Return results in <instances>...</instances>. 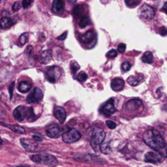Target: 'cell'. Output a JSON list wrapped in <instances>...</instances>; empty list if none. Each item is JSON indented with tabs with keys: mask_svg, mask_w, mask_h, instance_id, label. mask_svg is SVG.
Returning a JSON list of instances; mask_svg holds the SVG:
<instances>
[{
	"mask_svg": "<svg viewBox=\"0 0 167 167\" xmlns=\"http://www.w3.org/2000/svg\"><path fill=\"white\" fill-rule=\"evenodd\" d=\"M95 38V34L93 30H89L80 36V40L84 44H89Z\"/></svg>",
	"mask_w": 167,
	"mask_h": 167,
	"instance_id": "cell-14",
	"label": "cell"
},
{
	"mask_svg": "<svg viewBox=\"0 0 167 167\" xmlns=\"http://www.w3.org/2000/svg\"><path fill=\"white\" fill-rule=\"evenodd\" d=\"M54 114H55V117L57 118V120L60 123L65 122V121L66 119V112L64 108L60 107V106L55 108Z\"/></svg>",
	"mask_w": 167,
	"mask_h": 167,
	"instance_id": "cell-16",
	"label": "cell"
},
{
	"mask_svg": "<svg viewBox=\"0 0 167 167\" xmlns=\"http://www.w3.org/2000/svg\"><path fill=\"white\" fill-rule=\"evenodd\" d=\"M13 25V21L9 17H3L0 20V27L2 29H8Z\"/></svg>",
	"mask_w": 167,
	"mask_h": 167,
	"instance_id": "cell-22",
	"label": "cell"
},
{
	"mask_svg": "<svg viewBox=\"0 0 167 167\" xmlns=\"http://www.w3.org/2000/svg\"><path fill=\"white\" fill-rule=\"evenodd\" d=\"M33 139H34L35 142H41V141H42V139L38 135H33Z\"/></svg>",
	"mask_w": 167,
	"mask_h": 167,
	"instance_id": "cell-41",
	"label": "cell"
},
{
	"mask_svg": "<svg viewBox=\"0 0 167 167\" xmlns=\"http://www.w3.org/2000/svg\"><path fill=\"white\" fill-rule=\"evenodd\" d=\"M30 159L33 162H36V163H41L42 162V157H41V154H37V155H33L30 157Z\"/></svg>",
	"mask_w": 167,
	"mask_h": 167,
	"instance_id": "cell-32",
	"label": "cell"
},
{
	"mask_svg": "<svg viewBox=\"0 0 167 167\" xmlns=\"http://www.w3.org/2000/svg\"><path fill=\"white\" fill-rule=\"evenodd\" d=\"M144 161L146 162H149V163L158 164V163H161L163 161V157L157 152H149L144 157Z\"/></svg>",
	"mask_w": 167,
	"mask_h": 167,
	"instance_id": "cell-10",
	"label": "cell"
},
{
	"mask_svg": "<svg viewBox=\"0 0 167 167\" xmlns=\"http://www.w3.org/2000/svg\"><path fill=\"white\" fill-rule=\"evenodd\" d=\"M139 14L143 18L146 19V20H151L155 16V9L152 7L148 4H144L140 8H139Z\"/></svg>",
	"mask_w": 167,
	"mask_h": 167,
	"instance_id": "cell-7",
	"label": "cell"
},
{
	"mask_svg": "<svg viewBox=\"0 0 167 167\" xmlns=\"http://www.w3.org/2000/svg\"><path fill=\"white\" fill-rule=\"evenodd\" d=\"M73 15L75 16V17L78 18L79 20L84 17V16H86V8H85V7L83 5H81V4L75 6L73 8Z\"/></svg>",
	"mask_w": 167,
	"mask_h": 167,
	"instance_id": "cell-19",
	"label": "cell"
},
{
	"mask_svg": "<svg viewBox=\"0 0 167 167\" xmlns=\"http://www.w3.org/2000/svg\"><path fill=\"white\" fill-rule=\"evenodd\" d=\"M144 143L157 152L162 157H167V144L159 131L148 130L143 135Z\"/></svg>",
	"mask_w": 167,
	"mask_h": 167,
	"instance_id": "cell-1",
	"label": "cell"
},
{
	"mask_svg": "<svg viewBox=\"0 0 167 167\" xmlns=\"http://www.w3.org/2000/svg\"><path fill=\"white\" fill-rule=\"evenodd\" d=\"M105 132L102 129L95 128L94 131H92V136H91V141H92V146L95 147L100 146V144L105 141Z\"/></svg>",
	"mask_w": 167,
	"mask_h": 167,
	"instance_id": "cell-3",
	"label": "cell"
},
{
	"mask_svg": "<svg viewBox=\"0 0 167 167\" xmlns=\"http://www.w3.org/2000/svg\"><path fill=\"white\" fill-rule=\"evenodd\" d=\"M81 138V134L75 129H70L62 135L63 141L66 144H73Z\"/></svg>",
	"mask_w": 167,
	"mask_h": 167,
	"instance_id": "cell-5",
	"label": "cell"
},
{
	"mask_svg": "<svg viewBox=\"0 0 167 167\" xmlns=\"http://www.w3.org/2000/svg\"><path fill=\"white\" fill-rule=\"evenodd\" d=\"M67 32H65V33H63L60 36H59L57 38V39L59 40H65L66 38V37H67Z\"/></svg>",
	"mask_w": 167,
	"mask_h": 167,
	"instance_id": "cell-40",
	"label": "cell"
},
{
	"mask_svg": "<svg viewBox=\"0 0 167 167\" xmlns=\"http://www.w3.org/2000/svg\"><path fill=\"white\" fill-rule=\"evenodd\" d=\"M144 80V76L143 74H141V73H137L135 75L131 76V77H129L127 78V82L130 85L133 86H138L139 84L141 83Z\"/></svg>",
	"mask_w": 167,
	"mask_h": 167,
	"instance_id": "cell-15",
	"label": "cell"
},
{
	"mask_svg": "<svg viewBox=\"0 0 167 167\" xmlns=\"http://www.w3.org/2000/svg\"><path fill=\"white\" fill-rule=\"evenodd\" d=\"M41 57H42L41 60L42 64L47 65L52 60V52L50 50H45L41 54Z\"/></svg>",
	"mask_w": 167,
	"mask_h": 167,
	"instance_id": "cell-21",
	"label": "cell"
},
{
	"mask_svg": "<svg viewBox=\"0 0 167 167\" xmlns=\"http://www.w3.org/2000/svg\"><path fill=\"white\" fill-rule=\"evenodd\" d=\"M14 82L11 84L10 86H9V93H10V99L12 98V95H13V89H14Z\"/></svg>",
	"mask_w": 167,
	"mask_h": 167,
	"instance_id": "cell-39",
	"label": "cell"
},
{
	"mask_svg": "<svg viewBox=\"0 0 167 167\" xmlns=\"http://www.w3.org/2000/svg\"><path fill=\"white\" fill-rule=\"evenodd\" d=\"M142 61L147 64H152L153 62V55L151 52H146L142 56Z\"/></svg>",
	"mask_w": 167,
	"mask_h": 167,
	"instance_id": "cell-24",
	"label": "cell"
},
{
	"mask_svg": "<svg viewBox=\"0 0 167 167\" xmlns=\"http://www.w3.org/2000/svg\"><path fill=\"white\" fill-rule=\"evenodd\" d=\"M42 98H43V92L42 90L38 87H35L27 96V102L29 104L37 103V102L42 100Z\"/></svg>",
	"mask_w": 167,
	"mask_h": 167,
	"instance_id": "cell-6",
	"label": "cell"
},
{
	"mask_svg": "<svg viewBox=\"0 0 167 167\" xmlns=\"http://www.w3.org/2000/svg\"><path fill=\"white\" fill-rule=\"evenodd\" d=\"M70 68L71 70H72V72H73V73H75L80 68V65H79L76 62V61L73 60V61H72V62L70 63Z\"/></svg>",
	"mask_w": 167,
	"mask_h": 167,
	"instance_id": "cell-28",
	"label": "cell"
},
{
	"mask_svg": "<svg viewBox=\"0 0 167 167\" xmlns=\"http://www.w3.org/2000/svg\"><path fill=\"white\" fill-rule=\"evenodd\" d=\"M13 117L18 122H23L25 120L34 121L36 116L34 114V110L31 107H25V106H18L13 112Z\"/></svg>",
	"mask_w": 167,
	"mask_h": 167,
	"instance_id": "cell-2",
	"label": "cell"
},
{
	"mask_svg": "<svg viewBox=\"0 0 167 167\" xmlns=\"http://www.w3.org/2000/svg\"><path fill=\"white\" fill-rule=\"evenodd\" d=\"M139 3H140V1H134V0H126L125 1V4L128 7H131V8H134V7L139 5Z\"/></svg>",
	"mask_w": 167,
	"mask_h": 167,
	"instance_id": "cell-30",
	"label": "cell"
},
{
	"mask_svg": "<svg viewBox=\"0 0 167 167\" xmlns=\"http://www.w3.org/2000/svg\"><path fill=\"white\" fill-rule=\"evenodd\" d=\"M142 105H143V102L141 101L140 99H132L126 103L125 108L129 111H135V110L138 109Z\"/></svg>",
	"mask_w": 167,
	"mask_h": 167,
	"instance_id": "cell-13",
	"label": "cell"
},
{
	"mask_svg": "<svg viewBox=\"0 0 167 167\" xmlns=\"http://www.w3.org/2000/svg\"><path fill=\"white\" fill-rule=\"evenodd\" d=\"M106 125H107V126L109 129H115L116 128V126H117V125H116V123L114 122H112V121H110V120H108L107 122H106Z\"/></svg>",
	"mask_w": 167,
	"mask_h": 167,
	"instance_id": "cell-34",
	"label": "cell"
},
{
	"mask_svg": "<svg viewBox=\"0 0 167 167\" xmlns=\"http://www.w3.org/2000/svg\"><path fill=\"white\" fill-rule=\"evenodd\" d=\"M162 12H164L167 15V2H165V3L164 6H163L162 8Z\"/></svg>",
	"mask_w": 167,
	"mask_h": 167,
	"instance_id": "cell-42",
	"label": "cell"
},
{
	"mask_svg": "<svg viewBox=\"0 0 167 167\" xmlns=\"http://www.w3.org/2000/svg\"><path fill=\"white\" fill-rule=\"evenodd\" d=\"M125 48H126V46H125V44H124V43H121V44L118 47V52L120 53L125 52Z\"/></svg>",
	"mask_w": 167,
	"mask_h": 167,
	"instance_id": "cell-35",
	"label": "cell"
},
{
	"mask_svg": "<svg viewBox=\"0 0 167 167\" xmlns=\"http://www.w3.org/2000/svg\"><path fill=\"white\" fill-rule=\"evenodd\" d=\"M131 67V64L128 62V61H125V62L122 63L121 68H122V70L123 72H127L128 70H130Z\"/></svg>",
	"mask_w": 167,
	"mask_h": 167,
	"instance_id": "cell-31",
	"label": "cell"
},
{
	"mask_svg": "<svg viewBox=\"0 0 167 167\" xmlns=\"http://www.w3.org/2000/svg\"><path fill=\"white\" fill-rule=\"evenodd\" d=\"M41 157H42V162H41L42 164H44L46 165H47V166L51 167H54L57 165V159L54 156H52V155H50V154H42V155H41Z\"/></svg>",
	"mask_w": 167,
	"mask_h": 167,
	"instance_id": "cell-11",
	"label": "cell"
},
{
	"mask_svg": "<svg viewBox=\"0 0 167 167\" xmlns=\"http://www.w3.org/2000/svg\"><path fill=\"white\" fill-rule=\"evenodd\" d=\"M65 9V3L62 0H55L52 6V11L55 14L61 13Z\"/></svg>",
	"mask_w": 167,
	"mask_h": 167,
	"instance_id": "cell-17",
	"label": "cell"
},
{
	"mask_svg": "<svg viewBox=\"0 0 167 167\" xmlns=\"http://www.w3.org/2000/svg\"><path fill=\"white\" fill-rule=\"evenodd\" d=\"M46 133H47V135L50 138H58L62 134V129L58 125H52V126H50L49 128H47Z\"/></svg>",
	"mask_w": 167,
	"mask_h": 167,
	"instance_id": "cell-12",
	"label": "cell"
},
{
	"mask_svg": "<svg viewBox=\"0 0 167 167\" xmlns=\"http://www.w3.org/2000/svg\"><path fill=\"white\" fill-rule=\"evenodd\" d=\"M118 55V52L116 50H110L109 52L106 54V56L108 58H110V59H112V58H115Z\"/></svg>",
	"mask_w": 167,
	"mask_h": 167,
	"instance_id": "cell-33",
	"label": "cell"
},
{
	"mask_svg": "<svg viewBox=\"0 0 167 167\" xmlns=\"http://www.w3.org/2000/svg\"><path fill=\"white\" fill-rule=\"evenodd\" d=\"M99 149L101 150L102 153L104 154H109L110 153V152H111V149H110L109 142H105V141H104V142L100 144Z\"/></svg>",
	"mask_w": 167,
	"mask_h": 167,
	"instance_id": "cell-25",
	"label": "cell"
},
{
	"mask_svg": "<svg viewBox=\"0 0 167 167\" xmlns=\"http://www.w3.org/2000/svg\"><path fill=\"white\" fill-rule=\"evenodd\" d=\"M125 82L122 78H114L111 82V88L114 92H120L124 87Z\"/></svg>",
	"mask_w": 167,
	"mask_h": 167,
	"instance_id": "cell-18",
	"label": "cell"
},
{
	"mask_svg": "<svg viewBox=\"0 0 167 167\" xmlns=\"http://www.w3.org/2000/svg\"><path fill=\"white\" fill-rule=\"evenodd\" d=\"M20 8H21V3H19V2H16L12 5V11L13 12H17V11L20 10Z\"/></svg>",
	"mask_w": 167,
	"mask_h": 167,
	"instance_id": "cell-36",
	"label": "cell"
},
{
	"mask_svg": "<svg viewBox=\"0 0 167 167\" xmlns=\"http://www.w3.org/2000/svg\"><path fill=\"white\" fill-rule=\"evenodd\" d=\"M90 23H91V22H90V19H89L88 16H86L79 20L78 25H79V27L81 28V29H83V28L86 27L87 25H90Z\"/></svg>",
	"mask_w": 167,
	"mask_h": 167,
	"instance_id": "cell-26",
	"label": "cell"
},
{
	"mask_svg": "<svg viewBox=\"0 0 167 167\" xmlns=\"http://www.w3.org/2000/svg\"><path fill=\"white\" fill-rule=\"evenodd\" d=\"M1 125H3L7 126L8 128L11 129L12 131H14V132H16V133L18 134H25L26 133V131L25 130V128H23L22 126H20L18 125H10V124H7V123L4 122H0Z\"/></svg>",
	"mask_w": 167,
	"mask_h": 167,
	"instance_id": "cell-20",
	"label": "cell"
},
{
	"mask_svg": "<svg viewBox=\"0 0 167 167\" xmlns=\"http://www.w3.org/2000/svg\"><path fill=\"white\" fill-rule=\"evenodd\" d=\"M116 112V108L114 106V99L111 98L109 99L101 109V112L106 116H110Z\"/></svg>",
	"mask_w": 167,
	"mask_h": 167,
	"instance_id": "cell-9",
	"label": "cell"
},
{
	"mask_svg": "<svg viewBox=\"0 0 167 167\" xmlns=\"http://www.w3.org/2000/svg\"><path fill=\"white\" fill-rule=\"evenodd\" d=\"M3 144V139L0 138V144Z\"/></svg>",
	"mask_w": 167,
	"mask_h": 167,
	"instance_id": "cell-44",
	"label": "cell"
},
{
	"mask_svg": "<svg viewBox=\"0 0 167 167\" xmlns=\"http://www.w3.org/2000/svg\"><path fill=\"white\" fill-rule=\"evenodd\" d=\"M21 146L23 147L24 149H25L27 152H34L38 151V145L32 141L31 139H29L22 138L21 139Z\"/></svg>",
	"mask_w": 167,
	"mask_h": 167,
	"instance_id": "cell-8",
	"label": "cell"
},
{
	"mask_svg": "<svg viewBox=\"0 0 167 167\" xmlns=\"http://www.w3.org/2000/svg\"><path fill=\"white\" fill-rule=\"evenodd\" d=\"M32 3V1L30 0H24L23 2H22V7L24 8H29V5Z\"/></svg>",
	"mask_w": 167,
	"mask_h": 167,
	"instance_id": "cell-37",
	"label": "cell"
},
{
	"mask_svg": "<svg viewBox=\"0 0 167 167\" xmlns=\"http://www.w3.org/2000/svg\"><path fill=\"white\" fill-rule=\"evenodd\" d=\"M87 74L86 73H84V72H80V73L78 74V77H77V79L78 80L79 82H84L86 81V79H87Z\"/></svg>",
	"mask_w": 167,
	"mask_h": 167,
	"instance_id": "cell-29",
	"label": "cell"
},
{
	"mask_svg": "<svg viewBox=\"0 0 167 167\" xmlns=\"http://www.w3.org/2000/svg\"><path fill=\"white\" fill-rule=\"evenodd\" d=\"M14 167H29L27 165H19V166H14Z\"/></svg>",
	"mask_w": 167,
	"mask_h": 167,
	"instance_id": "cell-43",
	"label": "cell"
},
{
	"mask_svg": "<svg viewBox=\"0 0 167 167\" xmlns=\"http://www.w3.org/2000/svg\"><path fill=\"white\" fill-rule=\"evenodd\" d=\"M30 89H31V85L26 81L21 82L18 85L19 92H21V93H26L29 92Z\"/></svg>",
	"mask_w": 167,
	"mask_h": 167,
	"instance_id": "cell-23",
	"label": "cell"
},
{
	"mask_svg": "<svg viewBox=\"0 0 167 167\" xmlns=\"http://www.w3.org/2000/svg\"><path fill=\"white\" fill-rule=\"evenodd\" d=\"M160 34H162V36H165L167 35V29L165 27L162 26V28H160Z\"/></svg>",
	"mask_w": 167,
	"mask_h": 167,
	"instance_id": "cell-38",
	"label": "cell"
},
{
	"mask_svg": "<svg viewBox=\"0 0 167 167\" xmlns=\"http://www.w3.org/2000/svg\"><path fill=\"white\" fill-rule=\"evenodd\" d=\"M144 167H152V166H150V165H147V166H144Z\"/></svg>",
	"mask_w": 167,
	"mask_h": 167,
	"instance_id": "cell-45",
	"label": "cell"
},
{
	"mask_svg": "<svg viewBox=\"0 0 167 167\" xmlns=\"http://www.w3.org/2000/svg\"><path fill=\"white\" fill-rule=\"evenodd\" d=\"M45 75H46V78L47 79V81L55 83V82L59 80L61 76V69L60 67L56 65L51 66L49 68H47Z\"/></svg>",
	"mask_w": 167,
	"mask_h": 167,
	"instance_id": "cell-4",
	"label": "cell"
},
{
	"mask_svg": "<svg viewBox=\"0 0 167 167\" xmlns=\"http://www.w3.org/2000/svg\"><path fill=\"white\" fill-rule=\"evenodd\" d=\"M28 39H29V34L27 33H25V34H21L19 38V42H20V44L23 46V45L26 44Z\"/></svg>",
	"mask_w": 167,
	"mask_h": 167,
	"instance_id": "cell-27",
	"label": "cell"
}]
</instances>
